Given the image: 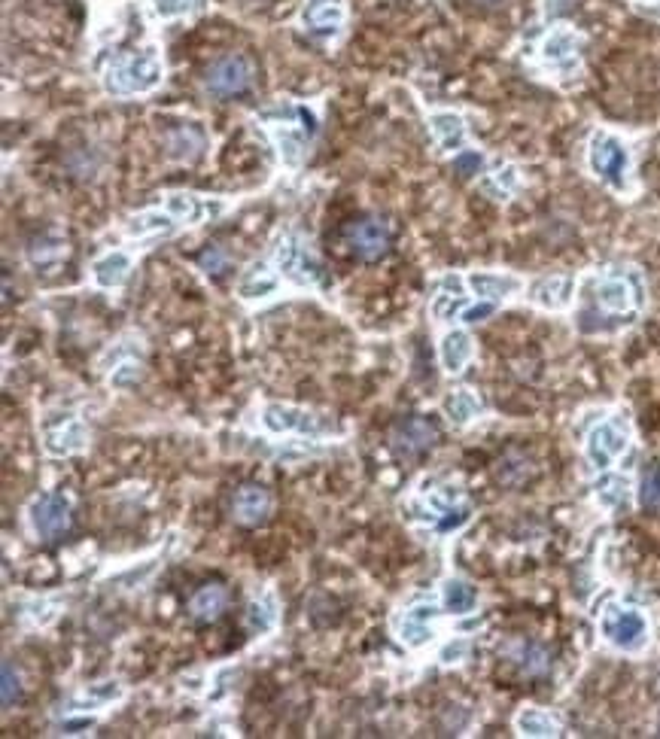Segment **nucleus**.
<instances>
[{
    "mask_svg": "<svg viewBox=\"0 0 660 739\" xmlns=\"http://www.w3.org/2000/svg\"><path fill=\"white\" fill-rule=\"evenodd\" d=\"M223 609H226V590L219 587V584H204L198 594L189 600V612H192V618L195 621H216L219 615H223Z\"/></svg>",
    "mask_w": 660,
    "mask_h": 739,
    "instance_id": "nucleus-29",
    "label": "nucleus"
},
{
    "mask_svg": "<svg viewBox=\"0 0 660 739\" xmlns=\"http://www.w3.org/2000/svg\"><path fill=\"white\" fill-rule=\"evenodd\" d=\"M165 80V64L156 46H146L137 52L116 55L104 67V92L113 98H134V95H150L162 86Z\"/></svg>",
    "mask_w": 660,
    "mask_h": 739,
    "instance_id": "nucleus-1",
    "label": "nucleus"
},
{
    "mask_svg": "<svg viewBox=\"0 0 660 739\" xmlns=\"http://www.w3.org/2000/svg\"><path fill=\"white\" fill-rule=\"evenodd\" d=\"M280 289V277L274 271H268L265 262H253L244 277L238 280V295L244 302H262L268 295H274Z\"/></svg>",
    "mask_w": 660,
    "mask_h": 739,
    "instance_id": "nucleus-25",
    "label": "nucleus"
},
{
    "mask_svg": "<svg viewBox=\"0 0 660 739\" xmlns=\"http://www.w3.org/2000/svg\"><path fill=\"white\" fill-rule=\"evenodd\" d=\"M466 308H469V299L463 295V280H460L457 274H448V277L442 280V292H438L435 299H432V317H435L438 323H451V320H457Z\"/></svg>",
    "mask_w": 660,
    "mask_h": 739,
    "instance_id": "nucleus-24",
    "label": "nucleus"
},
{
    "mask_svg": "<svg viewBox=\"0 0 660 739\" xmlns=\"http://www.w3.org/2000/svg\"><path fill=\"white\" fill-rule=\"evenodd\" d=\"M639 502L645 508H660V463L651 466L645 475H642V484H639Z\"/></svg>",
    "mask_w": 660,
    "mask_h": 739,
    "instance_id": "nucleus-36",
    "label": "nucleus"
},
{
    "mask_svg": "<svg viewBox=\"0 0 660 739\" xmlns=\"http://www.w3.org/2000/svg\"><path fill=\"white\" fill-rule=\"evenodd\" d=\"M554 4H557V0H545V7H548V10H551Z\"/></svg>",
    "mask_w": 660,
    "mask_h": 739,
    "instance_id": "nucleus-43",
    "label": "nucleus"
},
{
    "mask_svg": "<svg viewBox=\"0 0 660 739\" xmlns=\"http://www.w3.org/2000/svg\"><path fill=\"white\" fill-rule=\"evenodd\" d=\"M165 210L177 219L180 226H198L207 216H219L226 210L223 201H207L195 192H171L165 195Z\"/></svg>",
    "mask_w": 660,
    "mask_h": 739,
    "instance_id": "nucleus-17",
    "label": "nucleus"
},
{
    "mask_svg": "<svg viewBox=\"0 0 660 739\" xmlns=\"http://www.w3.org/2000/svg\"><path fill=\"white\" fill-rule=\"evenodd\" d=\"M140 381V368H137V362H119L116 368H113V375H110V387H116V390H128V387H134Z\"/></svg>",
    "mask_w": 660,
    "mask_h": 739,
    "instance_id": "nucleus-37",
    "label": "nucleus"
},
{
    "mask_svg": "<svg viewBox=\"0 0 660 739\" xmlns=\"http://www.w3.org/2000/svg\"><path fill=\"white\" fill-rule=\"evenodd\" d=\"M274 262H277L280 277H289L296 283H317L320 280V262H317L314 250L299 235H286L280 241Z\"/></svg>",
    "mask_w": 660,
    "mask_h": 739,
    "instance_id": "nucleus-8",
    "label": "nucleus"
},
{
    "mask_svg": "<svg viewBox=\"0 0 660 739\" xmlns=\"http://www.w3.org/2000/svg\"><path fill=\"white\" fill-rule=\"evenodd\" d=\"M597 305L609 314H627L642 305V280L630 268V274H606L597 280Z\"/></svg>",
    "mask_w": 660,
    "mask_h": 739,
    "instance_id": "nucleus-9",
    "label": "nucleus"
},
{
    "mask_svg": "<svg viewBox=\"0 0 660 739\" xmlns=\"http://www.w3.org/2000/svg\"><path fill=\"white\" fill-rule=\"evenodd\" d=\"M429 131H432V137H435L438 150H442V153H451V156L463 153L469 131H466V119L460 113H454V110L429 113Z\"/></svg>",
    "mask_w": 660,
    "mask_h": 739,
    "instance_id": "nucleus-20",
    "label": "nucleus"
},
{
    "mask_svg": "<svg viewBox=\"0 0 660 739\" xmlns=\"http://www.w3.org/2000/svg\"><path fill=\"white\" fill-rule=\"evenodd\" d=\"M630 448V429L624 420L612 417V420H600L588 438H584V457H588L591 469L606 472L618 457H624Z\"/></svg>",
    "mask_w": 660,
    "mask_h": 739,
    "instance_id": "nucleus-5",
    "label": "nucleus"
},
{
    "mask_svg": "<svg viewBox=\"0 0 660 739\" xmlns=\"http://www.w3.org/2000/svg\"><path fill=\"white\" fill-rule=\"evenodd\" d=\"M180 229L177 219L168 210H143L137 216H131L125 223V235L128 238H146V235H174Z\"/></svg>",
    "mask_w": 660,
    "mask_h": 739,
    "instance_id": "nucleus-26",
    "label": "nucleus"
},
{
    "mask_svg": "<svg viewBox=\"0 0 660 739\" xmlns=\"http://www.w3.org/2000/svg\"><path fill=\"white\" fill-rule=\"evenodd\" d=\"M262 119H265L268 131L274 134L280 159L289 168H296L302 162V156L308 153V143L317 134V116H314V110H308L302 104H292V101H283V104L265 110Z\"/></svg>",
    "mask_w": 660,
    "mask_h": 739,
    "instance_id": "nucleus-2",
    "label": "nucleus"
},
{
    "mask_svg": "<svg viewBox=\"0 0 660 739\" xmlns=\"http://www.w3.org/2000/svg\"><path fill=\"white\" fill-rule=\"evenodd\" d=\"M262 426L274 435H283V432H311V435H320L329 429V423L323 417H317L314 411H305V408H296V405H283V402H268L262 408Z\"/></svg>",
    "mask_w": 660,
    "mask_h": 739,
    "instance_id": "nucleus-11",
    "label": "nucleus"
},
{
    "mask_svg": "<svg viewBox=\"0 0 660 739\" xmlns=\"http://www.w3.org/2000/svg\"><path fill=\"white\" fill-rule=\"evenodd\" d=\"M578 52H581V34L569 25H554L539 46V61L551 73H575Z\"/></svg>",
    "mask_w": 660,
    "mask_h": 739,
    "instance_id": "nucleus-7",
    "label": "nucleus"
},
{
    "mask_svg": "<svg viewBox=\"0 0 660 739\" xmlns=\"http://www.w3.org/2000/svg\"><path fill=\"white\" fill-rule=\"evenodd\" d=\"M201 265H204V271H219V268H223L226 265V253L223 250H219V247H210L204 256H201Z\"/></svg>",
    "mask_w": 660,
    "mask_h": 739,
    "instance_id": "nucleus-42",
    "label": "nucleus"
},
{
    "mask_svg": "<svg viewBox=\"0 0 660 739\" xmlns=\"http://www.w3.org/2000/svg\"><path fill=\"white\" fill-rule=\"evenodd\" d=\"M575 299V277L569 274H548L530 286V302L545 311H566Z\"/></svg>",
    "mask_w": 660,
    "mask_h": 739,
    "instance_id": "nucleus-19",
    "label": "nucleus"
},
{
    "mask_svg": "<svg viewBox=\"0 0 660 739\" xmlns=\"http://www.w3.org/2000/svg\"><path fill=\"white\" fill-rule=\"evenodd\" d=\"M438 606L432 603H414L396 618V633L408 648H423L435 636V621H438Z\"/></svg>",
    "mask_w": 660,
    "mask_h": 739,
    "instance_id": "nucleus-15",
    "label": "nucleus"
},
{
    "mask_svg": "<svg viewBox=\"0 0 660 739\" xmlns=\"http://www.w3.org/2000/svg\"><path fill=\"white\" fill-rule=\"evenodd\" d=\"M274 621H277V606H274V600L268 594L250 603V609H247V627H250V633H259L262 636V633H268L274 627Z\"/></svg>",
    "mask_w": 660,
    "mask_h": 739,
    "instance_id": "nucleus-33",
    "label": "nucleus"
},
{
    "mask_svg": "<svg viewBox=\"0 0 660 739\" xmlns=\"http://www.w3.org/2000/svg\"><path fill=\"white\" fill-rule=\"evenodd\" d=\"M469 639H451L445 648H442V654H438V660H442V663H448V667H451V663H460V660H466L469 657Z\"/></svg>",
    "mask_w": 660,
    "mask_h": 739,
    "instance_id": "nucleus-39",
    "label": "nucleus"
},
{
    "mask_svg": "<svg viewBox=\"0 0 660 739\" xmlns=\"http://www.w3.org/2000/svg\"><path fill=\"white\" fill-rule=\"evenodd\" d=\"M250 83H253V64H250L244 55H226V58H219V61L207 70V80H204L207 92L223 95V98H226V95H241V92H247Z\"/></svg>",
    "mask_w": 660,
    "mask_h": 739,
    "instance_id": "nucleus-12",
    "label": "nucleus"
},
{
    "mask_svg": "<svg viewBox=\"0 0 660 739\" xmlns=\"http://www.w3.org/2000/svg\"><path fill=\"white\" fill-rule=\"evenodd\" d=\"M588 168H591V174L603 186H609L618 195H627L633 189V180H630V171H633L630 146L615 131L597 128L591 134V143H588Z\"/></svg>",
    "mask_w": 660,
    "mask_h": 739,
    "instance_id": "nucleus-3",
    "label": "nucleus"
},
{
    "mask_svg": "<svg viewBox=\"0 0 660 739\" xmlns=\"http://www.w3.org/2000/svg\"><path fill=\"white\" fill-rule=\"evenodd\" d=\"M131 265H134V259L128 250H107L104 256H98L92 262V280L101 289H119L128 280Z\"/></svg>",
    "mask_w": 660,
    "mask_h": 739,
    "instance_id": "nucleus-23",
    "label": "nucleus"
},
{
    "mask_svg": "<svg viewBox=\"0 0 660 739\" xmlns=\"http://www.w3.org/2000/svg\"><path fill=\"white\" fill-rule=\"evenodd\" d=\"M344 19V0H305L302 7V28L320 40H335L344 28Z\"/></svg>",
    "mask_w": 660,
    "mask_h": 739,
    "instance_id": "nucleus-13",
    "label": "nucleus"
},
{
    "mask_svg": "<svg viewBox=\"0 0 660 739\" xmlns=\"http://www.w3.org/2000/svg\"><path fill=\"white\" fill-rule=\"evenodd\" d=\"M153 16L159 22H171V19H183V16H192L198 13L201 0H153Z\"/></svg>",
    "mask_w": 660,
    "mask_h": 739,
    "instance_id": "nucleus-35",
    "label": "nucleus"
},
{
    "mask_svg": "<svg viewBox=\"0 0 660 739\" xmlns=\"http://www.w3.org/2000/svg\"><path fill=\"white\" fill-rule=\"evenodd\" d=\"M454 171L460 177H475V174L484 171V156L478 150H463V153L454 156Z\"/></svg>",
    "mask_w": 660,
    "mask_h": 739,
    "instance_id": "nucleus-38",
    "label": "nucleus"
},
{
    "mask_svg": "<svg viewBox=\"0 0 660 739\" xmlns=\"http://www.w3.org/2000/svg\"><path fill=\"white\" fill-rule=\"evenodd\" d=\"M445 417L454 423V426H469L478 414H481V399L472 393V390H466V387H460V390H454V393H448V399H445Z\"/></svg>",
    "mask_w": 660,
    "mask_h": 739,
    "instance_id": "nucleus-30",
    "label": "nucleus"
},
{
    "mask_svg": "<svg viewBox=\"0 0 660 739\" xmlns=\"http://www.w3.org/2000/svg\"><path fill=\"white\" fill-rule=\"evenodd\" d=\"M347 244L359 259H381L390 247V229L381 223V219H362V223L347 229Z\"/></svg>",
    "mask_w": 660,
    "mask_h": 739,
    "instance_id": "nucleus-16",
    "label": "nucleus"
},
{
    "mask_svg": "<svg viewBox=\"0 0 660 739\" xmlns=\"http://www.w3.org/2000/svg\"><path fill=\"white\" fill-rule=\"evenodd\" d=\"M515 663H518V667H521L527 676H545L548 667H551V657H548V651H545L539 642H524V645H518V651H515Z\"/></svg>",
    "mask_w": 660,
    "mask_h": 739,
    "instance_id": "nucleus-32",
    "label": "nucleus"
},
{
    "mask_svg": "<svg viewBox=\"0 0 660 739\" xmlns=\"http://www.w3.org/2000/svg\"><path fill=\"white\" fill-rule=\"evenodd\" d=\"M268 511H271V496H268V490H265V487H259V484H247V487H241V490H238V496H235V502H232V514H235V521H238V524H244V527H256V524H262L265 517H268Z\"/></svg>",
    "mask_w": 660,
    "mask_h": 739,
    "instance_id": "nucleus-21",
    "label": "nucleus"
},
{
    "mask_svg": "<svg viewBox=\"0 0 660 739\" xmlns=\"http://www.w3.org/2000/svg\"><path fill=\"white\" fill-rule=\"evenodd\" d=\"M600 636L624 654H639L648 645V618L636 606L609 603L600 615Z\"/></svg>",
    "mask_w": 660,
    "mask_h": 739,
    "instance_id": "nucleus-4",
    "label": "nucleus"
},
{
    "mask_svg": "<svg viewBox=\"0 0 660 739\" xmlns=\"http://www.w3.org/2000/svg\"><path fill=\"white\" fill-rule=\"evenodd\" d=\"M469 289L484 302H505L511 295H518L524 289V280L518 274H505V271H472L466 277Z\"/></svg>",
    "mask_w": 660,
    "mask_h": 739,
    "instance_id": "nucleus-18",
    "label": "nucleus"
},
{
    "mask_svg": "<svg viewBox=\"0 0 660 739\" xmlns=\"http://www.w3.org/2000/svg\"><path fill=\"white\" fill-rule=\"evenodd\" d=\"M472 356H475V341L466 329H451L442 338V344H438V359H442V368L448 375H460L472 362Z\"/></svg>",
    "mask_w": 660,
    "mask_h": 739,
    "instance_id": "nucleus-22",
    "label": "nucleus"
},
{
    "mask_svg": "<svg viewBox=\"0 0 660 739\" xmlns=\"http://www.w3.org/2000/svg\"><path fill=\"white\" fill-rule=\"evenodd\" d=\"M515 730L521 736H536V739H548V736H560L563 724L545 712V709H536V706H524L518 715H515Z\"/></svg>",
    "mask_w": 660,
    "mask_h": 739,
    "instance_id": "nucleus-27",
    "label": "nucleus"
},
{
    "mask_svg": "<svg viewBox=\"0 0 660 739\" xmlns=\"http://www.w3.org/2000/svg\"><path fill=\"white\" fill-rule=\"evenodd\" d=\"M442 606L448 615H469L478 606V590L466 578H448L442 584Z\"/></svg>",
    "mask_w": 660,
    "mask_h": 739,
    "instance_id": "nucleus-28",
    "label": "nucleus"
},
{
    "mask_svg": "<svg viewBox=\"0 0 660 739\" xmlns=\"http://www.w3.org/2000/svg\"><path fill=\"white\" fill-rule=\"evenodd\" d=\"M627 499H630V484H627L624 478L612 475V478H603V481L597 484V502H600L603 508L615 511V508L627 505Z\"/></svg>",
    "mask_w": 660,
    "mask_h": 739,
    "instance_id": "nucleus-34",
    "label": "nucleus"
},
{
    "mask_svg": "<svg viewBox=\"0 0 660 739\" xmlns=\"http://www.w3.org/2000/svg\"><path fill=\"white\" fill-rule=\"evenodd\" d=\"M493 311H496V302H484V299H481L478 305H469V308H466V311L460 314V320L472 326V323H481V320H487V317H490Z\"/></svg>",
    "mask_w": 660,
    "mask_h": 739,
    "instance_id": "nucleus-41",
    "label": "nucleus"
},
{
    "mask_svg": "<svg viewBox=\"0 0 660 739\" xmlns=\"http://www.w3.org/2000/svg\"><path fill=\"white\" fill-rule=\"evenodd\" d=\"M390 441L399 457H420L438 441V426L426 417H405L402 423H396Z\"/></svg>",
    "mask_w": 660,
    "mask_h": 739,
    "instance_id": "nucleus-14",
    "label": "nucleus"
},
{
    "mask_svg": "<svg viewBox=\"0 0 660 739\" xmlns=\"http://www.w3.org/2000/svg\"><path fill=\"white\" fill-rule=\"evenodd\" d=\"M22 694L19 673L13 670V663H4V706H13Z\"/></svg>",
    "mask_w": 660,
    "mask_h": 739,
    "instance_id": "nucleus-40",
    "label": "nucleus"
},
{
    "mask_svg": "<svg viewBox=\"0 0 660 739\" xmlns=\"http://www.w3.org/2000/svg\"><path fill=\"white\" fill-rule=\"evenodd\" d=\"M28 521H31V530L40 539H46V542L58 539L70 527V499L61 496V493L37 496L31 502V508H28Z\"/></svg>",
    "mask_w": 660,
    "mask_h": 739,
    "instance_id": "nucleus-10",
    "label": "nucleus"
},
{
    "mask_svg": "<svg viewBox=\"0 0 660 739\" xmlns=\"http://www.w3.org/2000/svg\"><path fill=\"white\" fill-rule=\"evenodd\" d=\"M481 189H484L490 198H496V201H508L511 195H515V192L521 189V171H518V165H505V168H499L496 174L484 177V180H481Z\"/></svg>",
    "mask_w": 660,
    "mask_h": 739,
    "instance_id": "nucleus-31",
    "label": "nucleus"
},
{
    "mask_svg": "<svg viewBox=\"0 0 660 739\" xmlns=\"http://www.w3.org/2000/svg\"><path fill=\"white\" fill-rule=\"evenodd\" d=\"M86 426L77 414H49L43 417V451L49 457H70L86 448Z\"/></svg>",
    "mask_w": 660,
    "mask_h": 739,
    "instance_id": "nucleus-6",
    "label": "nucleus"
}]
</instances>
